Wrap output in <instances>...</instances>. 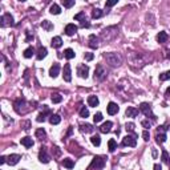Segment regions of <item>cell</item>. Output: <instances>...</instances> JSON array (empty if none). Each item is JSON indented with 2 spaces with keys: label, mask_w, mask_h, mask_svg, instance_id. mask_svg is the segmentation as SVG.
Returning <instances> with one entry per match:
<instances>
[{
  "label": "cell",
  "mask_w": 170,
  "mask_h": 170,
  "mask_svg": "<svg viewBox=\"0 0 170 170\" xmlns=\"http://www.w3.org/2000/svg\"><path fill=\"white\" fill-rule=\"evenodd\" d=\"M104 57H105V60H106V63L110 66H118V65H121V63H122L121 56L118 55V53H114V52L105 53Z\"/></svg>",
  "instance_id": "6da1fadb"
},
{
  "label": "cell",
  "mask_w": 170,
  "mask_h": 170,
  "mask_svg": "<svg viewBox=\"0 0 170 170\" xmlns=\"http://www.w3.org/2000/svg\"><path fill=\"white\" fill-rule=\"evenodd\" d=\"M15 21H14V18H12V15L11 14H4L1 18H0V25L1 27H11V25H14Z\"/></svg>",
  "instance_id": "7a4b0ae2"
},
{
  "label": "cell",
  "mask_w": 170,
  "mask_h": 170,
  "mask_svg": "<svg viewBox=\"0 0 170 170\" xmlns=\"http://www.w3.org/2000/svg\"><path fill=\"white\" fill-rule=\"evenodd\" d=\"M140 112H142L146 117H150V118H153V120H156V118H157L156 116L153 114L152 108H150V105L148 104V102H142V104L140 105Z\"/></svg>",
  "instance_id": "3957f363"
},
{
  "label": "cell",
  "mask_w": 170,
  "mask_h": 170,
  "mask_svg": "<svg viewBox=\"0 0 170 170\" xmlns=\"http://www.w3.org/2000/svg\"><path fill=\"white\" fill-rule=\"evenodd\" d=\"M105 77H106V70L104 69V66L101 65V64H98L96 66V70H94V79L98 81H102Z\"/></svg>",
  "instance_id": "277c9868"
},
{
  "label": "cell",
  "mask_w": 170,
  "mask_h": 170,
  "mask_svg": "<svg viewBox=\"0 0 170 170\" xmlns=\"http://www.w3.org/2000/svg\"><path fill=\"white\" fill-rule=\"evenodd\" d=\"M135 145H137V137H135V134H133V135L128 134L122 138V146H132V148H134Z\"/></svg>",
  "instance_id": "5b68a950"
},
{
  "label": "cell",
  "mask_w": 170,
  "mask_h": 170,
  "mask_svg": "<svg viewBox=\"0 0 170 170\" xmlns=\"http://www.w3.org/2000/svg\"><path fill=\"white\" fill-rule=\"evenodd\" d=\"M104 165H105L104 158H102V157H100V156H97V157H94V158H93V161H92V163H90L89 169H93V167H96V170H100V169H102V166H104Z\"/></svg>",
  "instance_id": "8992f818"
},
{
  "label": "cell",
  "mask_w": 170,
  "mask_h": 170,
  "mask_svg": "<svg viewBox=\"0 0 170 170\" xmlns=\"http://www.w3.org/2000/svg\"><path fill=\"white\" fill-rule=\"evenodd\" d=\"M39 160L43 163H48L49 161H51V157H49V154L47 153V148H44V146H41V149L39 152Z\"/></svg>",
  "instance_id": "52a82bcc"
},
{
  "label": "cell",
  "mask_w": 170,
  "mask_h": 170,
  "mask_svg": "<svg viewBox=\"0 0 170 170\" xmlns=\"http://www.w3.org/2000/svg\"><path fill=\"white\" fill-rule=\"evenodd\" d=\"M77 75L81 77V79H88V75H89V66L88 65H80L77 68Z\"/></svg>",
  "instance_id": "ba28073f"
},
{
  "label": "cell",
  "mask_w": 170,
  "mask_h": 170,
  "mask_svg": "<svg viewBox=\"0 0 170 170\" xmlns=\"http://www.w3.org/2000/svg\"><path fill=\"white\" fill-rule=\"evenodd\" d=\"M63 77H64V80H65L66 83H70V80H72V70H70L69 64H65V65H64Z\"/></svg>",
  "instance_id": "9c48e42d"
},
{
  "label": "cell",
  "mask_w": 170,
  "mask_h": 170,
  "mask_svg": "<svg viewBox=\"0 0 170 170\" xmlns=\"http://www.w3.org/2000/svg\"><path fill=\"white\" fill-rule=\"evenodd\" d=\"M20 160H21L20 154H9V156L7 157V163L11 165V166H14V165H16Z\"/></svg>",
  "instance_id": "30bf717a"
},
{
  "label": "cell",
  "mask_w": 170,
  "mask_h": 170,
  "mask_svg": "<svg viewBox=\"0 0 170 170\" xmlns=\"http://www.w3.org/2000/svg\"><path fill=\"white\" fill-rule=\"evenodd\" d=\"M60 69H61V68H60V64L55 63L52 66H51V69H49V76L53 77V79H56V77L59 76Z\"/></svg>",
  "instance_id": "8fae6325"
},
{
  "label": "cell",
  "mask_w": 170,
  "mask_h": 170,
  "mask_svg": "<svg viewBox=\"0 0 170 170\" xmlns=\"http://www.w3.org/2000/svg\"><path fill=\"white\" fill-rule=\"evenodd\" d=\"M106 109H108V113H109L110 116L117 114V112L120 110V108H118V105L116 104V102H109L108 106H106Z\"/></svg>",
  "instance_id": "7c38bea8"
},
{
  "label": "cell",
  "mask_w": 170,
  "mask_h": 170,
  "mask_svg": "<svg viewBox=\"0 0 170 170\" xmlns=\"http://www.w3.org/2000/svg\"><path fill=\"white\" fill-rule=\"evenodd\" d=\"M100 40H98V37L96 35H90L89 36V47L93 49H97L98 47H100Z\"/></svg>",
  "instance_id": "4fadbf2b"
},
{
  "label": "cell",
  "mask_w": 170,
  "mask_h": 170,
  "mask_svg": "<svg viewBox=\"0 0 170 170\" xmlns=\"http://www.w3.org/2000/svg\"><path fill=\"white\" fill-rule=\"evenodd\" d=\"M77 29H79V27L77 25H75V24H68L65 27V35H68V36H72V35H75L77 32Z\"/></svg>",
  "instance_id": "5bb4252c"
},
{
  "label": "cell",
  "mask_w": 170,
  "mask_h": 170,
  "mask_svg": "<svg viewBox=\"0 0 170 170\" xmlns=\"http://www.w3.org/2000/svg\"><path fill=\"white\" fill-rule=\"evenodd\" d=\"M138 114V109L134 106H128L125 110V116L126 117H135V116Z\"/></svg>",
  "instance_id": "9a60e30c"
},
{
  "label": "cell",
  "mask_w": 170,
  "mask_h": 170,
  "mask_svg": "<svg viewBox=\"0 0 170 170\" xmlns=\"http://www.w3.org/2000/svg\"><path fill=\"white\" fill-rule=\"evenodd\" d=\"M113 28H114V27L106 28V29H104V31L101 32V36H102V39H105V40H112V39L114 37V35H110V31H113Z\"/></svg>",
  "instance_id": "2e32d148"
},
{
  "label": "cell",
  "mask_w": 170,
  "mask_h": 170,
  "mask_svg": "<svg viewBox=\"0 0 170 170\" xmlns=\"http://www.w3.org/2000/svg\"><path fill=\"white\" fill-rule=\"evenodd\" d=\"M112 126H113V124H112L110 121L104 122V124L100 126V132L101 133H109L112 130Z\"/></svg>",
  "instance_id": "e0dca14e"
},
{
  "label": "cell",
  "mask_w": 170,
  "mask_h": 170,
  "mask_svg": "<svg viewBox=\"0 0 170 170\" xmlns=\"http://www.w3.org/2000/svg\"><path fill=\"white\" fill-rule=\"evenodd\" d=\"M167 40H169V35H167L165 31L160 32L158 35H157V41L161 43V44H163V43H166Z\"/></svg>",
  "instance_id": "ac0fdd59"
},
{
  "label": "cell",
  "mask_w": 170,
  "mask_h": 170,
  "mask_svg": "<svg viewBox=\"0 0 170 170\" xmlns=\"http://www.w3.org/2000/svg\"><path fill=\"white\" fill-rule=\"evenodd\" d=\"M20 142L23 146H25V148H32L33 146V140L31 138V137H23V138L20 140Z\"/></svg>",
  "instance_id": "d6986e66"
},
{
  "label": "cell",
  "mask_w": 170,
  "mask_h": 170,
  "mask_svg": "<svg viewBox=\"0 0 170 170\" xmlns=\"http://www.w3.org/2000/svg\"><path fill=\"white\" fill-rule=\"evenodd\" d=\"M51 45H52V48H60L61 45H63V40L60 36H56V37L52 39V41H51Z\"/></svg>",
  "instance_id": "ffe728a7"
},
{
  "label": "cell",
  "mask_w": 170,
  "mask_h": 170,
  "mask_svg": "<svg viewBox=\"0 0 170 170\" xmlns=\"http://www.w3.org/2000/svg\"><path fill=\"white\" fill-rule=\"evenodd\" d=\"M80 130L83 133H92L94 130V128H93V125H90V124H81Z\"/></svg>",
  "instance_id": "44dd1931"
},
{
  "label": "cell",
  "mask_w": 170,
  "mask_h": 170,
  "mask_svg": "<svg viewBox=\"0 0 170 170\" xmlns=\"http://www.w3.org/2000/svg\"><path fill=\"white\" fill-rule=\"evenodd\" d=\"M47 48H44V47H39L37 49V55H36V57H37V60H43L47 56Z\"/></svg>",
  "instance_id": "7402d4cb"
},
{
  "label": "cell",
  "mask_w": 170,
  "mask_h": 170,
  "mask_svg": "<svg viewBox=\"0 0 170 170\" xmlns=\"http://www.w3.org/2000/svg\"><path fill=\"white\" fill-rule=\"evenodd\" d=\"M88 105L96 108L98 105V98L96 97V96H89V97H88Z\"/></svg>",
  "instance_id": "603a6c76"
},
{
  "label": "cell",
  "mask_w": 170,
  "mask_h": 170,
  "mask_svg": "<svg viewBox=\"0 0 170 170\" xmlns=\"http://www.w3.org/2000/svg\"><path fill=\"white\" fill-rule=\"evenodd\" d=\"M23 55H24L25 59H31L32 56L35 55V48H33V47H28V48L24 51V53H23Z\"/></svg>",
  "instance_id": "cb8c5ba5"
},
{
  "label": "cell",
  "mask_w": 170,
  "mask_h": 170,
  "mask_svg": "<svg viewBox=\"0 0 170 170\" xmlns=\"http://www.w3.org/2000/svg\"><path fill=\"white\" fill-rule=\"evenodd\" d=\"M60 121H61V117L59 114H51V117H49V122L52 125H57V124H60Z\"/></svg>",
  "instance_id": "d4e9b609"
},
{
  "label": "cell",
  "mask_w": 170,
  "mask_h": 170,
  "mask_svg": "<svg viewBox=\"0 0 170 170\" xmlns=\"http://www.w3.org/2000/svg\"><path fill=\"white\" fill-rule=\"evenodd\" d=\"M166 141V134L165 133H157L156 134V142L157 144H163Z\"/></svg>",
  "instance_id": "484cf974"
},
{
  "label": "cell",
  "mask_w": 170,
  "mask_h": 170,
  "mask_svg": "<svg viewBox=\"0 0 170 170\" xmlns=\"http://www.w3.org/2000/svg\"><path fill=\"white\" fill-rule=\"evenodd\" d=\"M49 12H51L52 15H59L60 12H61V8H60V5L53 3L52 5H51V8H49Z\"/></svg>",
  "instance_id": "4316f807"
},
{
  "label": "cell",
  "mask_w": 170,
  "mask_h": 170,
  "mask_svg": "<svg viewBox=\"0 0 170 170\" xmlns=\"http://www.w3.org/2000/svg\"><path fill=\"white\" fill-rule=\"evenodd\" d=\"M102 15H104V11H101L100 8H96V9L92 11V18L93 19H100L102 18Z\"/></svg>",
  "instance_id": "83f0119b"
},
{
  "label": "cell",
  "mask_w": 170,
  "mask_h": 170,
  "mask_svg": "<svg viewBox=\"0 0 170 170\" xmlns=\"http://www.w3.org/2000/svg\"><path fill=\"white\" fill-rule=\"evenodd\" d=\"M51 100H52L53 104H59V102H61L63 101V96L59 93H53L52 96H51Z\"/></svg>",
  "instance_id": "f1b7e54d"
},
{
  "label": "cell",
  "mask_w": 170,
  "mask_h": 170,
  "mask_svg": "<svg viewBox=\"0 0 170 170\" xmlns=\"http://www.w3.org/2000/svg\"><path fill=\"white\" fill-rule=\"evenodd\" d=\"M63 165H64V167H66V169H73V167H75V162H73L70 158L63 160Z\"/></svg>",
  "instance_id": "f546056e"
},
{
  "label": "cell",
  "mask_w": 170,
  "mask_h": 170,
  "mask_svg": "<svg viewBox=\"0 0 170 170\" xmlns=\"http://www.w3.org/2000/svg\"><path fill=\"white\" fill-rule=\"evenodd\" d=\"M41 27L44 28L45 31H52V29H53V24L49 20H43Z\"/></svg>",
  "instance_id": "4dcf8cb0"
},
{
  "label": "cell",
  "mask_w": 170,
  "mask_h": 170,
  "mask_svg": "<svg viewBox=\"0 0 170 170\" xmlns=\"http://www.w3.org/2000/svg\"><path fill=\"white\" fill-rule=\"evenodd\" d=\"M75 51L73 49H70V48H68V49H65L64 51V56H65V59H68V60H72L73 57H75Z\"/></svg>",
  "instance_id": "1f68e13d"
},
{
  "label": "cell",
  "mask_w": 170,
  "mask_h": 170,
  "mask_svg": "<svg viewBox=\"0 0 170 170\" xmlns=\"http://www.w3.org/2000/svg\"><path fill=\"white\" fill-rule=\"evenodd\" d=\"M108 148H109V152L113 153L116 149H117V142H116L113 138L109 140V141H108Z\"/></svg>",
  "instance_id": "d6a6232c"
},
{
  "label": "cell",
  "mask_w": 170,
  "mask_h": 170,
  "mask_svg": "<svg viewBox=\"0 0 170 170\" xmlns=\"http://www.w3.org/2000/svg\"><path fill=\"white\" fill-rule=\"evenodd\" d=\"M36 137H37L39 140H41V141L47 138V133H45L44 129H37V130H36Z\"/></svg>",
  "instance_id": "836d02e7"
},
{
  "label": "cell",
  "mask_w": 170,
  "mask_h": 170,
  "mask_svg": "<svg viewBox=\"0 0 170 170\" xmlns=\"http://www.w3.org/2000/svg\"><path fill=\"white\" fill-rule=\"evenodd\" d=\"M90 142L93 144L94 146H100V144H101V138H100V135H98V134L92 135V137H90Z\"/></svg>",
  "instance_id": "e575fe53"
},
{
  "label": "cell",
  "mask_w": 170,
  "mask_h": 170,
  "mask_svg": "<svg viewBox=\"0 0 170 170\" xmlns=\"http://www.w3.org/2000/svg\"><path fill=\"white\" fill-rule=\"evenodd\" d=\"M48 113H51V110H49V109H47V112H45V113H40V114L37 116V118H36V121H37V122H44L45 121V116L48 114Z\"/></svg>",
  "instance_id": "d590c367"
},
{
  "label": "cell",
  "mask_w": 170,
  "mask_h": 170,
  "mask_svg": "<svg viewBox=\"0 0 170 170\" xmlns=\"http://www.w3.org/2000/svg\"><path fill=\"white\" fill-rule=\"evenodd\" d=\"M169 79H170V70H167V72L161 73L160 75V80L161 81H166V80H169Z\"/></svg>",
  "instance_id": "8d00e7d4"
},
{
  "label": "cell",
  "mask_w": 170,
  "mask_h": 170,
  "mask_svg": "<svg viewBox=\"0 0 170 170\" xmlns=\"http://www.w3.org/2000/svg\"><path fill=\"white\" fill-rule=\"evenodd\" d=\"M63 5L65 8H70L75 5V0H63Z\"/></svg>",
  "instance_id": "74e56055"
},
{
  "label": "cell",
  "mask_w": 170,
  "mask_h": 170,
  "mask_svg": "<svg viewBox=\"0 0 170 170\" xmlns=\"http://www.w3.org/2000/svg\"><path fill=\"white\" fill-rule=\"evenodd\" d=\"M85 19H87L85 12H80V14H77L76 16H75V20H80V23H81V21H84Z\"/></svg>",
  "instance_id": "f35d334b"
},
{
  "label": "cell",
  "mask_w": 170,
  "mask_h": 170,
  "mask_svg": "<svg viewBox=\"0 0 170 170\" xmlns=\"http://www.w3.org/2000/svg\"><path fill=\"white\" fill-rule=\"evenodd\" d=\"M134 128H135V125L133 124V122H128V124L125 125L126 132H134Z\"/></svg>",
  "instance_id": "ab89813d"
},
{
  "label": "cell",
  "mask_w": 170,
  "mask_h": 170,
  "mask_svg": "<svg viewBox=\"0 0 170 170\" xmlns=\"http://www.w3.org/2000/svg\"><path fill=\"white\" fill-rule=\"evenodd\" d=\"M52 153L55 157H60L61 156V150H60V148H57V146H53L52 148Z\"/></svg>",
  "instance_id": "60d3db41"
},
{
  "label": "cell",
  "mask_w": 170,
  "mask_h": 170,
  "mask_svg": "<svg viewBox=\"0 0 170 170\" xmlns=\"http://www.w3.org/2000/svg\"><path fill=\"white\" fill-rule=\"evenodd\" d=\"M80 116L83 118H87L88 116H89V112H88L87 108H81V110H80Z\"/></svg>",
  "instance_id": "b9f144b4"
},
{
  "label": "cell",
  "mask_w": 170,
  "mask_h": 170,
  "mask_svg": "<svg viewBox=\"0 0 170 170\" xmlns=\"http://www.w3.org/2000/svg\"><path fill=\"white\" fill-rule=\"evenodd\" d=\"M93 120H94V122L102 121V114H101V113H96V114H94V117H93Z\"/></svg>",
  "instance_id": "7bdbcfd3"
},
{
  "label": "cell",
  "mask_w": 170,
  "mask_h": 170,
  "mask_svg": "<svg viewBox=\"0 0 170 170\" xmlns=\"http://www.w3.org/2000/svg\"><path fill=\"white\" fill-rule=\"evenodd\" d=\"M141 124H142V126H144V128H146V129H149L150 126H152V122H150L149 120H144Z\"/></svg>",
  "instance_id": "ee69618b"
},
{
  "label": "cell",
  "mask_w": 170,
  "mask_h": 170,
  "mask_svg": "<svg viewBox=\"0 0 170 170\" xmlns=\"http://www.w3.org/2000/svg\"><path fill=\"white\" fill-rule=\"evenodd\" d=\"M167 160H169V154H167L166 150H162V161L163 162H167Z\"/></svg>",
  "instance_id": "f6af8a7d"
},
{
  "label": "cell",
  "mask_w": 170,
  "mask_h": 170,
  "mask_svg": "<svg viewBox=\"0 0 170 170\" xmlns=\"http://www.w3.org/2000/svg\"><path fill=\"white\" fill-rule=\"evenodd\" d=\"M21 126H24V130H28L29 129V126H31V122L29 121H24V122H21Z\"/></svg>",
  "instance_id": "bcb514c9"
},
{
  "label": "cell",
  "mask_w": 170,
  "mask_h": 170,
  "mask_svg": "<svg viewBox=\"0 0 170 170\" xmlns=\"http://www.w3.org/2000/svg\"><path fill=\"white\" fill-rule=\"evenodd\" d=\"M93 57H94L93 53H85V60H87V61H92Z\"/></svg>",
  "instance_id": "7dc6e473"
},
{
  "label": "cell",
  "mask_w": 170,
  "mask_h": 170,
  "mask_svg": "<svg viewBox=\"0 0 170 170\" xmlns=\"http://www.w3.org/2000/svg\"><path fill=\"white\" fill-rule=\"evenodd\" d=\"M117 4V0H110V1H106V7H113V5H116Z\"/></svg>",
  "instance_id": "c3c4849f"
},
{
  "label": "cell",
  "mask_w": 170,
  "mask_h": 170,
  "mask_svg": "<svg viewBox=\"0 0 170 170\" xmlns=\"http://www.w3.org/2000/svg\"><path fill=\"white\" fill-rule=\"evenodd\" d=\"M142 137H144V140H145V141H149V138H150L149 132H148V130H145V132L142 133Z\"/></svg>",
  "instance_id": "681fc988"
},
{
  "label": "cell",
  "mask_w": 170,
  "mask_h": 170,
  "mask_svg": "<svg viewBox=\"0 0 170 170\" xmlns=\"http://www.w3.org/2000/svg\"><path fill=\"white\" fill-rule=\"evenodd\" d=\"M5 162H7V157L1 156L0 157V165H3V163H5Z\"/></svg>",
  "instance_id": "f907efd6"
},
{
  "label": "cell",
  "mask_w": 170,
  "mask_h": 170,
  "mask_svg": "<svg viewBox=\"0 0 170 170\" xmlns=\"http://www.w3.org/2000/svg\"><path fill=\"white\" fill-rule=\"evenodd\" d=\"M154 170H162V167H161L160 163H156V165H154Z\"/></svg>",
  "instance_id": "816d5d0a"
},
{
  "label": "cell",
  "mask_w": 170,
  "mask_h": 170,
  "mask_svg": "<svg viewBox=\"0 0 170 170\" xmlns=\"http://www.w3.org/2000/svg\"><path fill=\"white\" fill-rule=\"evenodd\" d=\"M165 94H166L167 97H170V87H169V88H167V89H166V93H165Z\"/></svg>",
  "instance_id": "f5cc1de1"
},
{
  "label": "cell",
  "mask_w": 170,
  "mask_h": 170,
  "mask_svg": "<svg viewBox=\"0 0 170 170\" xmlns=\"http://www.w3.org/2000/svg\"><path fill=\"white\" fill-rule=\"evenodd\" d=\"M153 157H154V158L157 157V150L156 149H153Z\"/></svg>",
  "instance_id": "db71d44e"
},
{
  "label": "cell",
  "mask_w": 170,
  "mask_h": 170,
  "mask_svg": "<svg viewBox=\"0 0 170 170\" xmlns=\"http://www.w3.org/2000/svg\"><path fill=\"white\" fill-rule=\"evenodd\" d=\"M167 163H169V166H170V157H169V160H167Z\"/></svg>",
  "instance_id": "11a10c76"
},
{
  "label": "cell",
  "mask_w": 170,
  "mask_h": 170,
  "mask_svg": "<svg viewBox=\"0 0 170 170\" xmlns=\"http://www.w3.org/2000/svg\"><path fill=\"white\" fill-rule=\"evenodd\" d=\"M21 170H25V169H21Z\"/></svg>",
  "instance_id": "9f6ffc18"
}]
</instances>
